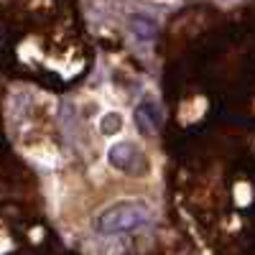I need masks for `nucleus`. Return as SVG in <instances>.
<instances>
[{"instance_id": "f257e3e1", "label": "nucleus", "mask_w": 255, "mask_h": 255, "mask_svg": "<svg viewBox=\"0 0 255 255\" xmlns=\"http://www.w3.org/2000/svg\"><path fill=\"white\" fill-rule=\"evenodd\" d=\"M151 212L143 202H120L113 204L97 217V230L102 235H125V232H135L148 225Z\"/></svg>"}, {"instance_id": "f03ea898", "label": "nucleus", "mask_w": 255, "mask_h": 255, "mask_svg": "<svg viewBox=\"0 0 255 255\" xmlns=\"http://www.w3.org/2000/svg\"><path fill=\"white\" fill-rule=\"evenodd\" d=\"M108 161L113 168H118L123 174H130V176H143L148 171V158L138 148V143H133V140L113 143L108 151Z\"/></svg>"}, {"instance_id": "7ed1b4c3", "label": "nucleus", "mask_w": 255, "mask_h": 255, "mask_svg": "<svg viewBox=\"0 0 255 255\" xmlns=\"http://www.w3.org/2000/svg\"><path fill=\"white\" fill-rule=\"evenodd\" d=\"M135 125H138V130H140L145 138L153 135L158 128H161V113L156 110L153 102H143L140 108L135 110Z\"/></svg>"}, {"instance_id": "20e7f679", "label": "nucleus", "mask_w": 255, "mask_h": 255, "mask_svg": "<svg viewBox=\"0 0 255 255\" xmlns=\"http://www.w3.org/2000/svg\"><path fill=\"white\" fill-rule=\"evenodd\" d=\"M130 28H133V33H138L140 38H153L156 36V23L148 15H133L130 18Z\"/></svg>"}, {"instance_id": "39448f33", "label": "nucleus", "mask_w": 255, "mask_h": 255, "mask_svg": "<svg viewBox=\"0 0 255 255\" xmlns=\"http://www.w3.org/2000/svg\"><path fill=\"white\" fill-rule=\"evenodd\" d=\"M123 130V115L120 113H108L100 118V133L102 135H118Z\"/></svg>"}]
</instances>
